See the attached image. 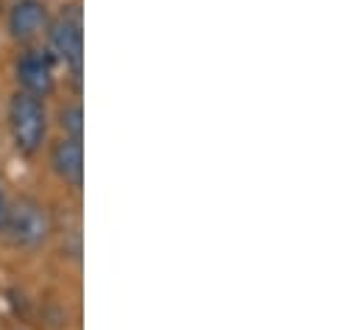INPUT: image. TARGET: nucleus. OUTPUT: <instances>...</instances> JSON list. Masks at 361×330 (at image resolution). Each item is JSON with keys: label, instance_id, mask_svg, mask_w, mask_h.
I'll return each instance as SVG.
<instances>
[{"label": "nucleus", "instance_id": "f257e3e1", "mask_svg": "<svg viewBox=\"0 0 361 330\" xmlns=\"http://www.w3.org/2000/svg\"><path fill=\"white\" fill-rule=\"evenodd\" d=\"M8 129L17 152L23 154H37L42 140H45V106L39 98L28 92H14L8 101Z\"/></svg>", "mask_w": 361, "mask_h": 330}, {"label": "nucleus", "instance_id": "f03ea898", "mask_svg": "<svg viewBox=\"0 0 361 330\" xmlns=\"http://www.w3.org/2000/svg\"><path fill=\"white\" fill-rule=\"evenodd\" d=\"M3 227L20 247H39L51 236L48 210L37 199H20V202L8 204V216H6Z\"/></svg>", "mask_w": 361, "mask_h": 330}, {"label": "nucleus", "instance_id": "7ed1b4c3", "mask_svg": "<svg viewBox=\"0 0 361 330\" xmlns=\"http://www.w3.org/2000/svg\"><path fill=\"white\" fill-rule=\"evenodd\" d=\"M51 51L73 71V76H82V59H85V37H82V20L76 11L62 14L51 28Z\"/></svg>", "mask_w": 361, "mask_h": 330}, {"label": "nucleus", "instance_id": "20e7f679", "mask_svg": "<svg viewBox=\"0 0 361 330\" xmlns=\"http://www.w3.org/2000/svg\"><path fill=\"white\" fill-rule=\"evenodd\" d=\"M17 82L23 84V92L34 95V98H45L54 92V68H51V56H42L39 51L25 54L17 62Z\"/></svg>", "mask_w": 361, "mask_h": 330}, {"label": "nucleus", "instance_id": "39448f33", "mask_svg": "<svg viewBox=\"0 0 361 330\" xmlns=\"http://www.w3.org/2000/svg\"><path fill=\"white\" fill-rule=\"evenodd\" d=\"M48 23V11L42 0H17L8 11V31L17 42H28L42 34Z\"/></svg>", "mask_w": 361, "mask_h": 330}, {"label": "nucleus", "instance_id": "423d86ee", "mask_svg": "<svg viewBox=\"0 0 361 330\" xmlns=\"http://www.w3.org/2000/svg\"><path fill=\"white\" fill-rule=\"evenodd\" d=\"M51 165L56 171V176L71 185V188H79L82 179H85V149H82V140H71V138H62L54 152H51Z\"/></svg>", "mask_w": 361, "mask_h": 330}, {"label": "nucleus", "instance_id": "0eeeda50", "mask_svg": "<svg viewBox=\"0 0 361 330\" xmlns=\"http://www.w3.org/2000/svg\"><path fill=\"white\" fill-rule=\"evenodd\" d=\"M59 126L65 129V135L71 140H82V135H85V112H82V106L79 104L65 106L59 112Z\"/></svg>", "mask_w": 361, "mask_h": 330}, {"label": "nucleus", "instance_id": "6e6552de", "mask_svg": "<svg viewBox=\"0 0 361 330\" xmlns=\"http://www.w3.org/2000/svg\"><path fill=\"white\" fill-rule=\"evenodd\" d=\"M6 216H8V202H6V196H3V190H0V227L6 224Z\"/></svg>", "mask_w": 361, "mask_h": 330}]
</instances>
